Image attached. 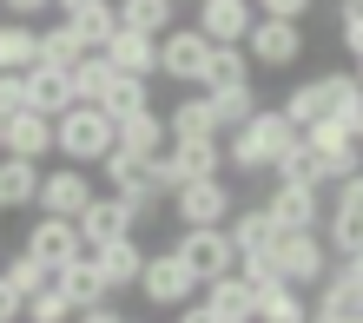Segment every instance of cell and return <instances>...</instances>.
<instances>
[{"label": "cell", "instance_id": "obj_23", "mask_svg": "<svg viewBox=\"0 0 363 323\" xmlns=\"http://www.w3.org/2000/svg\"><path fill=\"white\" fill-rule=\"evenodd\" d=\"M205 304H211L218 323H258V297H251V284H245L238 271H231V277H211V284H205Z\"/></svg>", "mask_w": 363, "mask_h": 323}, {"label": "cell", "instance_id": "obj_36", "mask_svg": "<svg viewBox=\"0 0 363 323\" xmlns=\"http://www.w3.org/2000/svg\"><path fill=\"white\" fill-rule=\"evenodd\" d=\"M113 79H119V73H113V60H106V53H86V60L73 67V93H79V106H99Z\"/></svg>", "mask_w": 363, "mask_h": 323}, {"label": "cell", "instance_id": "obj_51", "mask_svg": "<svg viewBox=\"0 0 363 323\" xmlns=\"http://www.w3.org/2000/svg\"><path fill=\"white\" fill-rule=\"evenodd\" d=\"M53 7H60V13H79V7H93V0H53Z\"/></svg>", "mask_w": 363, "mask_h": 323}, {"label": "cell", "instance_id": "obj_28", "mask_svg": "<svg viewBox=\"0 0 363 323\" xmlns=\"http://www.w3.org/2000/svg\"><path fill=\"white\" fill-rule=\"evenodd\" d=\"M27 67H40L33 20H0V73H27Z\"/></svg>", "mask_w": 363, "mask_h": 323}, {"label": "cell", "instance_id": "obj_19", "mask_svg": "<svg viewBox=\"0 0 363 323\" xmlns=\"http://www.w3.org/2000/svg\"><path fill=\"white\" fill-rule=\"evenodd\" d=\"M311 323H363V290L350 284L344 271H330L311 297Z\"/></svg>", "mask_w": 363, "mask_h": 323}, {"label": "cell", "instance_id": "obj_46", "mask_svg": "<svg viewBox=\"0 0 363 323\" xmlns=\"http://www.w3.org/2000/svg\"><path fill=\"white\" fill-rule=\"evenodd\" d=\"M258 323H311V304H304V297H291L284 310H271V317H258Z\"/></svg>", "mask_w": 363, "mask_h": 323}, {"label": "cell", "instance_id": "obj_31", "mask_svg": "<svg viewBox=\"0 0 363 323\" xmlns=\"http://www.w3.org/2000/svg\"><path fill=\"white\" fill-rule=\"evenodd\" d=\"M258 67H251L245 47H211V67H205V93H225V86H251Z\"/></svg>", "mask_w": 363, "mask_h": 323}, {"label": "cell", "instance_id": "obj_48", "mask_svg": "<svg viewBox=\"0 0 363 323\" xmlns=\"http://www.w3.org/2000/svg\"><path fill=\"white\" fill-rule=\"evenodd\" d=\"M172 323H218V317H211L205 297H191V304H179V310H172Z\"/></svg>", "mask_w": 363, "mask_h": 323}, {"label": "cell", "instance_id": "obj_44", "mask_svg": "<svg viewBox=\"0 0 363 323\" xmlns=\"http://www.w3.org/2000/svg\"><path fill=\"white\" fill-rule=\"evenodd\" d=\"M317 7V0H258V13H271V20H304Z\"/></svg>", "mask_w": 363, "mask_h": 323}, {"label": "cell", "instance_id": "obj_18", "mask_svg": "<svg viewBox=\"0 0 363 323\" xmlns=\"http://www.w3.org/2000/svg\"><path fill=\"white\" fill-rule=\"evenodd\" d=\"M165 132H172V139H225L205 86H191L185 99H172V106H165Z\"/></svg>", "mask_w": 363, "mask_h": 323}, {"label": "cell", "instance_id": "obj_35", "mask_svg": "<svg viewBox=\"0 0 363 323\" xmlns=\"http://www.w3.org/2000/svg\"><path fill=\"white\" fill-rule=\"evenodd\" d=\"M304 152H311V145H304ZM350 171H363V139L337 145V152H311V178L317 185H337V178H350Z\"/></svg>", "mask_w": 363, "mask_h": 323}, {"label": "cell", "instance_id": "obj_11", "mask_svg": "<svg viewBox=\"0 0 363 323\" xmlns=\"http://www.w3.org/2000/svg\"><path fill=\"white\" fill-rule=\"evenodd\" d=\"M245 53H251V67H264V73L297 67V53H304V20H271V13H258V27L245 33Z\"/></svg>", "mask_w": 363, "mask_h": 323}, {"label": "cell", "instance_id": "obj_2", "mask_svg": "<svg viewBox=\"0 0 363 323\" xmlns=\"http://www.w3.org/2000/svg\"><path fill=\"white\" fill-rule=\"evenodd\" d=\"M113 145H119V125L106 119V106H67L53 119V159L67 165H99Z\"/></svg>", "mask_w": 363, "mask_h": 323}, {"label": "cell", "instance_id": "obj_32", "mask_svg": "<svg viewBox=\"0 0 363 323\" xmlns=\"http://www.w3.org/2000/svg\"><path fill=\"white\" fill-rule=\"evenodd\" d=\"M67 20H73V33H79V47H86V53H99L106 40L119 33V7H113V0H93V7H79Z\"/></svg>", "mask_w": 363, "mask_h": 323}, {"label": "cell", "instance_id": "obj_10", "mask_svg": "<svg viewBox=\"0 0 363 323\" xmlns=\"http://www.w3.org/2000/svg\"><path fill=\"white\" fill-rule=\"evenodd\" d=\"M99 198V185H93V165H53V171H40V211L47 218H79Z\"/></svg>", "mask_w": 363, "mask_h": 323}, {"label": "cell", "instance_id": "obj_12", "mask_svg": "<svg viewBox=\"0 0 363 323\" xmlns=\"http://www.w3.org/2000/svg\"><path fill=\"white\" fill-rule=\"evenodd\" d=\"M205 67H211V40L199 27H172L159 33V73L179 79V86H205Z\"/></svg>", "mask_w": 363, "mask_h": 323}, {"label": "cell", "instance_id": "obj_45", "mask_svg": "<svg viewBox=\"0 0 363 323\" xmlns=\"http://www.w3.org/2000/svg\"><path fill=\"white\" fill-rule=\"evenodd\" d=\"M7 7V20H40V13H53V0H0Z\"/></svg>", "mask_w": 363, "mask_h": 323}, {"label": "cell", "instance_id": "obj_25", "mask_svg": "<svg viewBox=\"0 0 363 323\" xmlns=\"http://www.w3.org/2000/svg\"><path fill=\"white\" fill-rule=\"evenodd\" d=\"M225 231H231V244H238V257H258V251H271L277 238H284V231H277V218H271L264 205H238Z\"/></svg>", "mask_w": 363, "mask_h": 323}, {"label": "cell", "instance_id": "obj_41", "mask_svg": "<svg viewBox=\"0 0 363 323\" xmlns=\"http://www.w3.org/2000/svg\"><path fill=\"white\" fill-rule=\"evenodd\" d=\"M337 27H344V47L363 53V0H344V7H337Z\"/></svg>", "mask_w": 363, "mask_h": 323}, {"label": "cell", "instance_id": "obj_17", "mask_svg": "<svg viewBox=\"0 0 363 323\" xmlns=\"http://www.w3.org/2000/svg\"><path fill=\"white\" fill-rule=\"evenodd\" d=\"M67 106H79V93H73V73L67 67H27V113H47V119H60Z\"/></svg>", "mask_w": 363, "mask_h": 323}, {"label": "cell", "instance_id": "obj_1", "mask_svg": "<svg viewBox=\"0 0 363 323\" xmlns=\"http://www.w3.org/2000/svg\"><path fill=\"white\" fill-rule=\"evenodd\" d=\"M291 145H297V125L284 119V106H258L251 125L225 132V165H238V171H271Z\"/></svg>", "mask_w": 363, "mask_h": 323}, {"label": "cell", "instance_id": "obj_47", "mask_svg": "<svg viewBox=\"0 0 363 323\" xmlns=\"http://www.w3.org/2000/svg\"><path fill=\"white\" fill-rule=\"evenodd\" d=\"M73 323H125V317L113 310V297H106V304H86V310H73Z\"/></svg>", "mask_w": 363, "mask_h": 323}, {"label": "cell", "instance_id": "obj_16", "mask_svg": "<svg viewBox=\"0 0 363 323\" xmlns=\"http://www.w3.org/2000/svg\"><path fill=\"white\" fill-rule=\"evenodd\" d=\"M20 251H33L47 271H60V264H73V257H86V238H79L73 218H47V211H40V218L27 225V244Z\"/></svg>", "mask_w": 363, "mask_h": 323}, {"label": "cell", "instance_id": "obj_55", "mask_svg": "<svg viewBox=\"0 0 363 323\" xmlns=\"http://www.w3.org/2000/svg\"><path fill=\"white\" fill-rule=\"evenodd\" d=\"M0 211H7V205H0Z\"/></svg>", "mask_w": 363, "mask_h": 323}, {"label": "cell", "instance_id": "obj_9", "mask_svg": "<svg viewBox=\"0 0 363 323\" xmlns=\"http://www.w3.org/2000/svg\"><path fill=\"white\" fill-rule=\"evenodd\" d=\"M271 218H277V231H324V185L317 178H277L271 185Z\"/></svg>", "mask_w": 363, "mask_h": 323}, {"label": "cell", "instance_id": "obj_54", "mask_svg": "<svg viewBox=\"0 0 363 323\" xmlns=\"http://www.w3.org/2000/svg\"><path fill=\"white\" fill-rule=\"evenodd\" d=\"M191 7H199V0H191Z\"/></svg>", "mask_w": 363, "mask_h": 323}, {"label": "cell", "instance_id": "obj_7", "mask_svg": "<svg viewBox=\"0 0 363 323\" xmlns=\"http://www.w3.org/2000/svg\"><path fill=\"white\" fill-rule=\"evenodd\" d=\"M172 251L191 264V277H199V284H211V277H231V271H238V244H231V231H225V225H185V238H179Z\"/></svg>", "mask_w": 363, "mask_h": 323}, {"label": "cell", "instance_id": "obj_52", "mask_svg": "<svg viewBox=\"0 0 363 323\" xmlns=\"http://www.w3.org/2000/svg\"><path fill=\"white\" fill-rule=\"evenodd\" d=\"M350 60H357V67H350V73H357V86H363V53H350Z\"/></svg>", "mask_w": 363, "mask_h": 323}, {"label": "cell", "instance_id": "obj_33", "mask_svg": "<svg viewBox=\"0 0 363 323\" xmlns=\"http://www.w3.org/2000/svg\"><path fill=\"white\" fill-rule=\"evenodd\" d=\"M99 106H106V119H113V125H119V119H133V113H145V106H152V79L119 73L113 86H106V99H99Z\"/></svg>", "mask_w": 363, "mask_h": 323}, {"label": "cell", "instance_id": "obj_38", "mask_svg": "<svg viewBox=\"0 0 363 323\" xmlns=\"http://www.w3.org/2000/svg\"><path fill=\"white\" fill-rule=\"evenodd\" d=\"M40 60H47V67H67V73L86 60V47H79V33H73V20H60V27L40 33Z\"/></svg>", "mask_w": 363, "mask_h": 323}, {"label": "cell", "instance_id": "obj_8", "mask_svg": "<svg viewBox=\"0 0 363 323\" xmlns=\"http://www.w3.org/2000/svg\"><path fill=\"white\" fill-rule=\"evenodd\" d=\"M99 171H106V191L125 198V205H145V211H152L165 198V191H159V165L139 159V152H125V145H113V152L99 159Z\"/></svg>", "mask_w": 363, "mask_h": 323}, {"label": "cell", "instance_id": "obj_13", "mask_svg": "<svg viewBox=\"0 0 363 323\" xmlns=\"http://www.w3.org/2000/svg\"><path fill=\"white\" fill-rule=\"evenodd\" d=\"M139 218H145V205H125V198H113V191H99L73 225H79V238H86V251H99V244H113V238H133Z\"/></svg>", "mask_w": 363, "mask_h": 323}, {"label": "cell", "instance_id": "obj_24", "mask_svg": "<svg viewBox=\"0 0 363 323\" xmlns=\"http://www.w3.org/2000/svg\"><path fill=\"white\" fill-rule=\"evenodd\" d=\"M53 284H60V297H67L73 310L106 304V297H113V290H106V277H99V264H93V251H86V257H73V264H60V271H53Z\"/></svg>", "mask_w": 363, "mask_h": 323}, {"label": "cell", "instance_id": "obj_5", "mask_svg": "<svg viewBox=\"0 0 363 323\" xmlns=\"http://www.w3.org/2000/svg\"><path fill=\"white\" fill-rule=\"evenodd\" d=\"M152 165H159V191L172 198L179 185H191V178H218V171H225V139H172Z\"/></svg>", "mask_w": 363, "mask_h": 323}, {"label": "cell", "instance_id": "obj_21", "mask_svg": "<svg viewBox=\"0 0 363 323\" xmlns=\"http://www.w3.org/2000/svg\"><path fill=\"white\" fill-rule=\"evenodd\" d=\"M0 152L7 159H53V119L47 113H13L7 132H0Z\"/></svg>", "mask_w": 363, "mask_h": 323}, {"label": "cell", "instance_id": "obj_27", "mask_svg": "<svg viewBox=\"0 0 363 323\" xmlns=\"http://www.w3.org/2000/svg\"><path fill=\"white\" fill-rule=\"evenodd\" d=\"M40 171H47L40 159H7V152H0V205H7V211H27L40 198Z\"/></svg>", "mask_w": 363, "mask_h": 323}, {"label": "cell", "instance_id": "obj_22", "mask_svg": "<svg viewBox=\"0 0 363 323\" xmlns=\"http://www.w3.org/2000/svg\"><path fill=\"white\" fill-rule=\"evenodd\" d=\"M93 264L106 277V290H139V271H145V244L139 238H113L93 251Z\"/></svg>", "mask_w": 363, "mask_h": 323}, {"label": "cell", "instance_id": "obj_3", "mask_svg": "<svg viewBox=\"0 0 363 323\" xmlns=\"http://www.w3.org/2000/svg\"><path fill=\"white\" fill-rule=\"evenodd\" d=\"M357 99H363L357 73H317V79H297L291 93H284V119L304 132V125H317V119H337V113L357 106Z\"/></svg>", "mask_w": 363, "mask_h": 323}, {"label": "cell", "instance_id": "obj_39", "mask_svg": "<svg viewBox=\"0 0 363 323\" xmlns=\"http://www.w3.org/2000/svg\"><path fill=\"white\" fill-rule=\"evenodd\" d=\"M20 323H73V304L60 297V284H47L40 297H27V304H20Z\"/></svg>", "mask_w": 363, "mask_h": 323}, {"label": "cell", "instance_id": "obj_34", "mask_svg": "<svg viewBox=\"0 0 363 323\" xmlns=\"http://www.w3.org/2000/svg\"><path fill=\"white\" fill-rule=\"evenodd\" d=\"M324 244H330V257H357V251H363V211L330 205V211H324Z\"/></svg>", "mask_w": 363, "mask_h": 323}, {"label": "cell", "instance_id": "obj_30", "mask_svg": "<svg viewBox=\"0 0 363 323\" xmlns=\"http://www.w3.org/2000/svg\"><path fill=\"white\" fill-rule=\"evenodd\" d=\"M0 284H7V290L20 297V304H27V297H40V290L53 284V271L40 264L33 251H13V257H0Z\"/></svg>", "mask_w": 363, "mask_h": 323}, {"label": "cell", "instance_id": "obj_53", "mask_svg": "<svg viewBox=\"0 0 363 323\" xmlns=\"http://www.w3.org/2000/svg\"><path fill=\"white\" fill-rule=\"evenodd\" d=\"M0 132H7V119H0Z\"/></svg>", "mask_w": 363, "mask_h": 323}, {"label": "cell", "instance_id": "obj_6", "mask_svg": "<svg viewBox=\"0 0 363 323\" xmlns=\"http://www.w3.org/2000/svg\"><path fill=\"white\" fill-rule=\"evenodd\" d=\"M205 284L191 277V264L179 251H145V271H139V297L152 310H179V304H191Z\"/></svg>", "mask_w": 363, "mask_h": 323}, {"label": "cell", "instance_id": "obj_42", "mask_svg": "<svg viewBox=\"0 0 363 323\" xmlns=\"http://www.w3.org/2000/svg\"><path fill=\"white\" fill-rule=\"evenodd\" d=\"M271 178H311V152H304V132H297V145H291V152L271 165Z\"/></svg>", "mask_w": 363, "mask_h": 323}, {"label": "cell", "instance_id": "obj_37", "mask_svg": "<svg viewBox=\"0 0 363 323\" xmlns=\"http://www.w3.org/2000/svg\"><path fill=\"white\" fill-rule=\"evenodd\" d=\"M211 113H218V132H238L258 113V93L251 86H225V93H211Z\"/></svg>", "mask_w": 363, "mask_h": 323}, {"label": "cell", "instance_id": "obj_14", "mask_svg": "<svg viewBox=\"0 0 363 323\" xmlns=\"http://www.w3.org/2000/svg\"><path fill=\"white\" fill-rule=\"evenodd\" d=\"M172 211H179V225H231L238 198H231L225 178H191L172 191Z\"/></svg>", "mask_w": 363, "mask_h": 323}, {"label": "cell", "instance_id": "obj_43", "mask_svg": "<svg viewBox=\"0 0 363 323\" xmlns=\"http://www.w3.org/2000/svg\"><path fill=\"white\" fill-rule=\"evenodd\" d=\"M330 205H350V211H363V171H350V178H337V185H330Z\"/></svg>", "mask_w": 363, "mask_h": 323}, {"label": "cell", "instance_id": "obj_50", "mask_svg": "<svg viewBox=\"0 0 363 323\" xmlns=\"http://www.w3.org/2000/svg\"><path fill=\"white\" fill-rule=\"evenodd\" d=\"M337 271H344V277H350V284L363 290V251H357V257H337Z\"/></svg>", "mask_w": 363, "mask_h": 323}, {"label": "cell", "instance_id": "obj_49", "mask_svg": "<svg viewBox=\"0 0 363 323\" xmlns=\"http://www.w3.org/2000/svg\"><path fill=\"white\" fill-rule=\"evenodd\" d=\"M0 323H20V297H13L7 284H0Z\"/></svg>", "mask_w": 363, "mask_h": 323}, {"label": "cell", "instance_id": "obj_20", "mask_svg": "<svg viewBox=\"0 0 363 323\" xmlns=\"http://www.w3.org/2000/svg\"><path fill=\"white\" fill-rule=\"evenodd\" d=\"M99 53L113 60V73H133V79H152V73H159V40H152V33H133V27H119V33L106 40Z\"/></svg>", "mask_w": 363, "mask_h": 323}, {"label": "cell", "instance_id": "obj_4", "mask_svg": "<svg viewBox=\"0 0 363 323\" xmlns=\"http://www.w3.org/2000/svg\"><path fill=\"white\" fill-rule=\"evenodd\" d=\"M271 264H277V277H284L291 290H317L337 271V257L324 244V231H284V238L271 244Z\"/></svg>", "mask_w": 363, "mask_h": 323}, {"label": "cell", "instance_id": "obj_40", "mask_svg": "<svg viewBox=\"0 0 363 323\" xmlns=\"http://www.w3.org/2000/svg\"><path fill=\"white\" fill-rule=\"evenodd\" d=\"M27 113V73H0V119Z\"/></svg>", "mask_w": 363, "mask_h": 323}, {"label": "cell", "instance_id": "obj_15", "mask_svg": "<svg viewBox=\"0 0 363 323\" xmlns=\"http://www.w3.org/2000/svg\"><path fill=\"white\" fill-rule=\"evenodd\" d=\"M211 47H245V33L258 27V0H199V20H191Z\"/></svg>", "mask_w": 363, "mask_h": 323}, {"label": "cell", "instance_id": "obj_29", "mask_svg": "<svg viewBox=\"0 0 363 323\" xmlns=\"http://www.w3.org/2000/svg\"><path fill=\"white\" fill-rule=\"evenodd\" d=\"M119 7V27H133V33H172L179 27V0H113Z\"/></svg>", "mask_w": 363, "mask_h": 323}, {"label": "cell", "instance_id": "obj_26", "mask_svg": "<svg viewBox=\"0 0 363 323\" xmlns=\"http://www.w3.org/2000/svg\"><path fill=\"white\" fill-rule=\"evenodd\" d=\"M119 145H125V152H139V159H159L165 145H172V132H165V113H159V106H145V113L119 119Z\"/></svg>", "mask_w": 363, "mask_h": 323}]
</instances>
